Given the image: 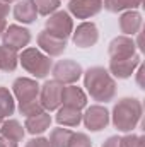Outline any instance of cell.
I'll list each match as a JSON object with an SVG mask.
<instances>
[{
    "label": "cell",
    "mask_w": 145,
    "mask_h": 147,
    "mask_svg": "<svg viewBox=\"0 0 145 147\" xmlns=\"http://www.w3.org/2000/svg\"><path fill=\"white\" fill-rule=\"evenodd\" d=\"M84 86L89 96L97 103L113 101L116 96V82L104 67H91L84 74Z\"/></svg>",
    "instance_id": "cell-1"
},
{
    "label": "cell",
    "mask_w": 145,
    "mask_h": 147,
    "mask_svg": "<svg viewBox=\"0 0 145 147\" xmlns=\"http://www.w3.org/2000/svg\"><path fill=\"white\" fill-rule=\"evenodd\" d=\"M142 103L137 98H123L113 108V125L119 132H132L142 118Z\"/></svg>",
    "instance_id": "cell-2"
},
{
    "label": "cell",
    "mask_w": 145,
    "mask_h": 147,
    "mask_svg": "<svg viewBox=\"0 0 145 147\" xmlns=\"http://www.w3.org/2000/svg\"><path fill=\"white\" fill-rule=\"evenodd\" d=\"M19 63L26 72L34 75L36 79H44L53 67L51 58L38 48H24L19 55Z\"/></svg>",
    "instance_id": "cell-3"
},
{
    "label": "cell",
    "mask_w": 145,
    "mask_h": 147,
    "mask_svg": "<svg viewBox=\"0 0 145 147\" xmlns=\"http://www.w3.org/2000/svg\"><path fill=\"white\" fill-rule=\"evenodd\" d=\"M44 31H48L50 34L67 41L72 36V31H73V22L70 14L65 12V10H55L46 19V29Z\"/></svg>",
    "instance_id": "cell-4"
},
{
    "label": "cell",
    "mask_w": 145,
    "mask_h": 147,
    "mask_svg": "<svg viewBox=\"0 0 145 147\" xmlns=\"http://www.w3.org/2000/svg\"><path fill=\"white\" fill-rule=\"evenodd\" d=\"M62 92L63 84L58 80H46L43 86H39V103L44 111H55L62 105Z\"/></svg>",
    "instance_id": "cell-5"
},
{
    "label": "cell",
    "mask_w": 145,
    "mask_h": 147,
    "mask_svg": "<svg viewBox=\"0 0 145 147\" xmlns=\"http://www.w3.org/2000/svg\"><path fill=\"white\" fill-rule=\"evenodd\" d=\"M51 72L55 80L62 82L63 86H68V84H75L80 77H82V67L80 63H77L72 58H65V60H60L56 62L53 67H51Z\"/></svg>",
    "instance_id": "cell-6"
},
{
    "label": "cell",
    "mask_w": 145,
    "mask_h": 147,
    "mask_svg": "<svg viewBox=\"0 0 145 147\" xmlns=\"http://www.w3.org/2000/svg\"><path fill=\"white\" fill-rule=\"evenodd\" d=\"M2 45L14 50V51H19L22 48H26L31 41V33L29 29L22 28V26H17V24H10L5 28L3 34H2Z\"/></svg>",
    "instance_id": "cell-7"
},
{
    "label": "cell",
    "mask_w": 145,
    "mask_h": 147,
    "mask_svg": "<svg viewBox=\"0 0 145 147\" xmlns=\"http://www.w3.org/2000/svg\"><path fill=\"white\" fill-rule=\"evenodd\" d=\"M82 121H84L85 128L91 132L104 130L109 125V111L101 105H92L82 115Z\"/></svg>",
    "instance_id": "cell-8"
},
{
    "label": "cell",
    "mask_w": 145,
    "mask_h": 147,
    "mask_svg": "<svg viewBox=\"0 0 145 147\" xmlns=\"http://www.w3.org/2000/svg\"><path fill=\"white\" fill-rule=\"evenodd\" d=\"M12 94L15 96V99L21 103H26V101H33L39 98V84H38L34 79H29V77H19L14 80L12 84Z\"/></svg>",
    "instance_id": "cell-9"
},
{
    "label": "cell",
    "mask_w": 145,
    "mask_h": 147,
    "mask_svg": "<svg viewBox=\"0 0 145 147\" xmlns=\"http://www.w3.org/2000/svg\"><path fill=\"white\" fill-rule=\"evenodd\" d=\"M109 58L111 60H121V58H130L137 53V45L135 41L130 36H116L111 43H109L108 48Z\"/></svg>",
    "instance_id": "cell-10"
},
{
    "label": "cell",
    "mask_w": 145,
    "mask_h": 147,
    "mask_svg": "<svg viewBox=\"0 0 145 147\" xmlns=\"http://www.w3.org/2000/svg\"><path fill=\"white\" fill-rule=\"evenodd\" d=\"M72 39L79 48H91L97 43L99 31L94 22H82L77 26V29L72 31Z\"/></svg>",
    "instance_id": "cell-11"
},
{
    "label": "cell",
    "mask_w": 145,
    "mask_h": 147,
    "mask_svg": "<svg viewBox=\"0 0 145 147\" xmlns=\"http://www.w3.org/2000/svg\"><path fill=\"white\" fill-rule=\"evenodd\" d=\"M103 9V0H70L68 10L77 19H89L99 14Z\"/></svg>",
    "instance_id": "cell-12"
},
{
    "label": "cell",
    "mask_w": 145,
    "mask_h": 147,
    "mask_svg": "<svg viewBox=\"0 0 145 147\" xmlns=\"http://www.w3.org/2000/svg\"><path fill=\"white\" fill-rule=\"evenodd\" d=\"M38 46L48 57H60L67 48V41L50 34L48 31H41L38 34Z\"/></svg>",
    "instance_id": "cell-13"
},
{
    "label": "cell",
    "mask_w": 145,
    "mask_h": 147,
    "mask_svg": "<svg viewBox=\"0 0 145 147\" xmlns=\"http://www.w3.org/2000/svg\"><path fill=\"white\" fill-rule=\"evenodd\" d=\"M142 63L140 55L135 53L130 58H121V60H109V74L118 77V79H128L135 69Z\"/></svg>",
    "instance_id": "cell-14"
},
{
    "label": "cell",
    "mask_w": 145,
    "mask_h": 147,
    "mask_svg": "<svg viewBox=\"0 0 145 147\" xmlns=\"http://www.w3.org/2000/svg\"><path fill=\"white\" fill-rule=\"evenodd\" d=\"M62 105H63V106L75 108V110H82V108L87 106V96H85V92H84L79 86H75V84L63 86Z\"/></svg>",
    "instance_id": "cell-15"
},
{
    "label": "cell",
    "mask_w": 145,
    "mask_h": 147,
    "mask_svg": "<svg viewBox=\"0 0 145 147\" xmlns=\"http://www.w3.org/2000/svg\"><path fill=\"white\" fill-rule=\"evenodd\" d=\"M119 29L125 36H133L138 34L142 29V14L137 10H126L119 17Z\"/></svg>",
    "instance_id": "cell-16"
},
{
    "label": "cell",
    "mask_w": 145,
    "mask_h": 147,
    "mask_svg": "<svg viewBox=\"0 0 145 147\" xmlns=\"http://www.w3.org/2000/svg\"><path fill=\"white\" fill-rule=\"evenodd\" d=\"M51 125V115L50 111H41L34 116H29L26 118V123H24V128L31 134V135H39L43 132H46Z\"/></svg>",
    "instance_id": "cell-17"
},
{
    "label": "cell",
    "mask_w": 145,
    "mask_h": 147,
    "mask_svg": "<svg viewBox=\"0 0 145 147\" xmlns=\"http://www.w3.org/2000/svg\"><path fill=\"white\" fill-rule=\"evenodd\" d=\"M14 17L15 21L22 24H31L38 17V10L33 3V0H19L14 7Z\"/></svg>",
    "instance_id": "cell-18"
},
{
    "label": "cell",
    "mask_w": 145,
    "mask_h": 147,
    "mask_svg": "<svg viewBox=\"0 0 145 147\" xmlns=\"http://www.w3.org/2000/svg\"><path fill=\"white\" fill-rule=\"evenodd\" d=\"M56 121L60 127H67V128L79 127L82 121V113L80 110H75L70 106H62L56 111Z\"/></svg>",
    "instance_id": "cell-19"
},
{
    "label": "cell",
    "mask_w": 145,
    "mask_h": 147,
    "mask_svg": "<svg viewBox=\"0 0 145 147\" xmlns=\"http://www.w3.org/2000/svg\"><path fill=\"white\" fill-rule=\"evenodd\" d=\"M24 127L17 121V120H3L0 125V135L14 140V142H21L24 139Z\"/></svg>",
    "instance_id": "cell-20"
},
{
    "label": "cell",
    "mask_w": 145,
    "mask_h": 147,
    "mask_svg": "<svg viewBox=\"0 0 145 147\" xmlns=\"http://www.w3.org/2000/svg\"><path fill=\"white\" fill-rule=\"evenodd\" d=\"M19 63V55L17 51L0 45V70L3 72H14Z\"/></svg>",
    "instance_id": "cell-21"
},
{
    "label": "cell",
    "mask_w": 145,
    "mask_h": 147,
    "mask_svg": "<svg viewBox=\"0 0 145 147\" xmlns=\"http://www.w3.org/2000/svg\"><path fill=\"white\" fill-rule=\"evenodd\" d=\"M140 5H142V0H104L103 2V7L113 14H118L123 10H135Z\"/></svg>",
    "instance_id": "cell-22"
},
{
    "label": "cell",
    "mask_w": 145,
    "mask_h": 147,
    "mask_svg": "<svg viewBox=\"0 0 145 147\" xmlns=\"http://www.w3.org/2000/svg\"><path fill=\"white\" fill-rule=\"evenodd\" d=\"M14 111H15L14 94H12L7 87L0 86V118L3 120V118L14 115Z\"/></svg>",
    "instance_id": "cell-23"
},
{
    "label": "cell",
    "mask_w": 145,
    "mask_h": 147,
    "mask_svg": "<svg viewBox=\"0 0 145 147\" xmlns=\"http://www.w3.org/2000/svg\"><path fill=\"white\" fill-rule=\"evenodd\" d=\"M72 130H68L67 127H58V128H53L50 132V144L51 147H67L68 146V140L72 137Z\"/></svg>",
    "instance_id": "cell-24"
},
{
    "label": "cell",
    "mask_w": 145,
    "mask_h": 147,
    "mask_svg": "<svg viewBox=\"0 0 145 147\" xmlns=\"http://www.w3.org/2000/svg\"><path fill=\"white\" fill-rule=\"evenodd\" d=\"M39 16H50L60 7V0H33Z\"/></svg>",
    "instance_id": "cell-25"
},
{
    "label": "cell",
    "mask_w": 145,
    "mask_h": 147,
    "mask_svg": "<svg viewBox=\"0 0 145 147\" xmlns=\"http://www.w3.org/2000/svg\"><path fill=\"white\" fill-rule=\"evenodd\" d=\"M43 110V106H41V103H39V99H33V101H26V103H21L19 105V113L21 115H24L26 118H29V116H34L38 113H41Z\"/></svg>",
    "instance_id": "cell-26"
},
{
    "label": "cell",
    "mask_w": 145,
    "mask_h": 147,
    "mask_svg": "<svg viewBox=\"0 0 145 147\" xmlns=\"http://www.w3.org/2000/svg\"><path fill=\"white\" fill-rule=\"evenodd\" d=\"M119 142H121V147H145V139L142 135H135V134L119 137Z\"/></svg>",
    "instance_id": "cell-27"
},
{
    "label": "cell",
    "mask_w": 145,
    "mask_h": 147,
    "mask_svg": "<svg viewBox=\"0 0 145 147\" xmlns=\"http://www.w3.org/2000/svg\"><path fill=\"white\" fill-rule=\"evenodd\" d=\"M67 147H92V142H91V139L85 134L77 132V134H72Z\"/></svg>",
    "instance_id": "cell-28"
},
{
    "label": "cell",
    "mask_w": 145,
    "mask_h": 147,
    "mask_svg": "<svg viewBox=\"0 0 145 147\" xmlns=\"http://www.w3.org/2000/svg\"><path fill=\"white\" fill-rule=\"evenodd\" d=\"M26 147H51L50 144V140L48 139H44V137H36V139H31Z\"/></svg>",
    "instance_id": "cell-29"
},
{
    "label": "cell",
    "mask_w": 145,
    "mask_h": 147,
    "mask_svg": "<svg viewBox=\"0 0 145 147\" xmlns=\"http://www.w3.org/2000/svg\"><path fill=\"white\" fill-rule=\"evenodd\" d=\"M101 147H121V142H119V137L118 135H111L106 139V142Z\"/></svg>",
    "instance_id": "cell-30"
},
{
    "label": "cell",
    "mask_w": 145,
    "mask_h": 147,
    "mask_svg": "<svg viewBox=\"0 0 145 147\" xmlns=\"http://www.w3.org/2000/svg\"><path fill=\"white\" fill-rule=\"evenodd\" d=\"M10 12V3H7L5 0H0V19H5Z\"/></svg>",
    "instance_id": "cell-31"
},
{
    "label": "cell",
    "mask_w": 145,
    "mask_h": 147,
    "mask_svg": "<svg viewBox=\"0 0 145 147\" xmlns=\"http://www.w3.org/2000/svg\"><path fill=\"white\" fill-rule=\"evenodd\" d=\"M137 69H138V72H137V84H138V86H140V87H142V89H144V87H145V84H144L145 67H144V65H142V63H140V65H138V67H137Z\"/></svg>",
    "instance_id": "cell-32"
},
{
    "label": "cell",
    "mask_w": 145,
    "mask_h": 147,
    "mask_svg": "<svg viewBox=\"0 0 145 147\" xmlns=\"http://www.w3.org/2000/svg\"><path fill=\"white\" fill-rule=\"evenodd\" d=\"M0 147H17V142H14V140L7 139L3 135H0Z\"/></svg>",
    "instance_id": "cell-33"
},
{
    "label": "cell",
    "mask_w": 145,
    "mask_h": 147,
    "mask_svg": "<svg viewBox=\"0 0 145 147\" xmlns=\"http://www.w3.org/2000/svg\"><path fill=\"white\" fill-rule=\"evenodd\" d=\"M5 28H7V21H5V19H0V38H2V34H3Z\"/></svg>",
    "instance_id": "cell-34"
},
{
    "label": "cell",
    "mask_w": 145,
    "mask_h": 147,
    "mask_svg": "<svg viewBox=\"0 0 145 147\" xmlns=\"http://www.w3.org/2000/svg\"><path fill=\"white\" fill-rule=\"evenodd\" d=\"M7 3H12V2H19V0H5Z\"/></svg>",
    "instance_id": "cell-35"
},
{
    "label": "cell",
    "mask_w": 145,
    "mask_h": 147,
    "mask_svg": "<svg viewBox=\"0 0 145 147\" xmlns=\"http://www.w3.org/2000/svg\"><path fill=\"white\" fill-rule=\"evenodd\" d=\"M2 121H3V120H2V118H0V125H2Z\"/></svg>",
    "instance_id": "cell-36"
}]
</instances>
